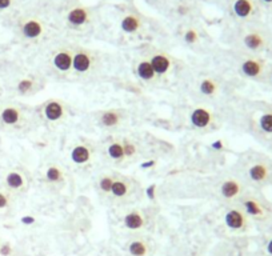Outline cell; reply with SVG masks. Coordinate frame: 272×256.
<instances>
[{"label": "cell", "instance_id": "6da1fadb", "mask_svg": "<svg viewBox=\"0 0 272 256\" xmlns=\"http://www.w3.org/2000/svg\"><path fill=\"white\" fill-rule=\"evenodd\" d=\"M238 200H240V208L244 211V214L248 218L256 219V220H264L269 216L271 210L267 206L264 200L255 195H244L243 194Z\"/></svg>", "mask_w": 272, "mask_h": 256}, {"label": "cell", "instance_id": "7a4b0ae2", "mask_svg": "<svg viewBox=\"0 0 272 256\" xmlns=\"http://www.w3.org/2000/svg\"><path fill=\"white\" fill-rule=\"evenodd\" d=\"M245 176L253 186H263L268 183L272 176V165L267 160H253L245 168Z\"/></svg>", "mask_w": 272, "mask_h": 256}, {"label": "cell", "instance_id": "3957f363", "mask_svg": "<svg viewBox=\"0 0 272 256\" xmlns=\"http://www.w3.org/2000/svg\"><path fill=\"white\" fill-rule=\"evenodd\" d=\"M24 122V112L14 103H4L0 106V126L4 128H19Z\"/></svg>", "mask_w": 272, "mask_h": 256}, {"label": "cell", "instance_id": "277c9868", "mask_svg": "<svg viewBox=\"0 0 272 256\" xmlns=\"http://www.w3.org/2000/svg\"><path fill=\"white\" fill-rule=\"evenodd\" d=\"M224 223L231 231L243 232L248 227V216L244 214V211L240 207H232L227 210L224 215Z\"/></svg>", "mask_w": 272, "mask_h": 256}, {"label": "cell", "instance_id": "5b68a950", "mask_svg": "<svg viewBox=\"0 0 272 256\" xmlns=\"http://www.w3.org/2000/svg\"><path fill=\"white\" fill-rule=\"evenodd\" d=\"M240 72L248 79H260L265 73V63L256 57L244 59L240 64Z\"/></svg>", "mask_w": 272, "mask_h": 256}, {"label": "cell", "instance_id": "8992f818", "mask_svg": "<svg viewBox=\"0 0 272 256\" xmlns=\"http://www.w3.org/2000/svg\"><path fill=\"white\" fill-rule=\"evenodd\" d=\"M244 194V186L239 179H227L220 187V195L226 200H236Z\"/></svg>", "mask_w": 272, "mask_h": 256}, {"label": "cell", "instance_id": "52a82bcc", "mask_svg": "<svg viewBox=\"0 0 272 256\" xmlns=\"http://www.w3.org/2000/svg\"><path fill=\"white\" fill-rule=\"evenodd\" d=\"M94 67V59L88 51L79 50L73 52L72 71L75 73H87Z\"/></svg>", "mask_w": 272, "mask_h": 256}, {"label": "cell", "instance_id": "ba28073f", "mask_svg": "<svg viewBox=\"0 0 272 256\" xmlns=\"http://www.w3.org/2000/svg\"><path fill=\"white\" fill-rule=\"evenodd\" d=\"M26 176L18 169H11L7 172V175L4 176V188H7L8 191L15 194V192L23 191L26 188Z\"/></svg>", "mask_w": 272, "mask_h": 256}, {"label": "cell", "instance_id": "9c48e42d", "mask_svg": "<svg viewBox=\"0 0 272 256\" xmlns=\"http://www.w3.org/2000/svg\"><path fill=\"white\" fill-rule=\"evenodd\" d=\"M43 115L48 122H59L64 118L65 104L60 100H50L43 106Z\"/></svg>", "mask_w": 272, "mask_h": 256}, {"label": "cell", "instance_id": "30bf717a", "mask_svg": "<svg viewBox=\"0 0 272 256\" xmlns=\"http://www.w3.org/2000/svg\"><path fill=\"white\" fill-rule=\"evenodd\" d=\"M72 56L73 51L60 50L54 55L52 65L60 73H68L72 71Z\"/></svg>", "mask_w": 272, "mask_h": 256}, {"label": "cell", "instance_id": "8fae6325", "mask_svg": "<svg viewBox=\"0 0 272 256\" xmlns=\"http://www.w3.org/2000/svg\"><path fill=\"white\" fill-rule=\"evenodd\" d=\"M190 122L196 128H207L214 122V115L210 110L203 107H199L194 110L190 115Z\"/></svg>", "mask_w": 272, "mask_h": 256}, {"label": "cell", "instance_id": "7c38bea8", "mask_svg": "<svg viewBox=\"0 0 272 256\" xmlns=\"http://www.w3.org/2000/svg\"><path fill=\"white\" fill-rule=\"evenodd\" d=\"M20 31H22V35H23L26 39H28V40H35V39H39L43 35V32H44V26H43L40 20L28 19L22 24Z\"/></svg>", "mask_w": 272, "mask_h": 256}, {"label": "cell", "instance_id": "4fadbf2b", "mask_svg": "<svg viewBox=\"0 0 272 256\" xmlns=\"http://www.w3.org/2000/svg\"><path fill=\"white\" fill-rule=\"evenodd\" d=\"M67 20L72 27H83L84 24L88 23L89 20V11L87 7L77 6L73 7L67 15Z\"/></svg>", "mask_w": 272, "mask_h": 256}, {"label": "cell", "instance_id": "5bb4252c", "mask_svg": "<svg viewBox=\"0 0 272 256\" xmlns=\"http://www.w3.org/2000/svg\"><path fill=\"white\" fill-rule=\"evenodd\" d=\"M152 65V68L155 69L157 76H161V75H165L171 69V65H172V61L169 59V56H167L163 52H156L151 56V59H148Z\"/></svg>", "mask_w": 272, "mask_h": 256}, {"label": "cell", "instance_id": "9a60e30c", "mask_svg": "<svg viewBox=\"0 0 272 256\" xmlns=\"http://www.w3.org/2000/svg\"><path fill=\"white\" fill-rule=\"evenodd\" d=\"M265 38L260 32H256V31H252V32H248L247 35H244L243 38V44L248 51L251 52H259L265 47Z\"/></svg>", "mask_w": 272, "mask_h": 256}, {"label": "cell", "instance_id": "2e32d148", "mask_svg": "<svg viewBox=\"0 0 272 256\" xmlns=\"http://www.w3.org/2000/svg\"><path fill=\"white\" fill-rule=\"evenodd\" d=\"M136 75H138L140 80L146 81V83L155 81L156 77H159L155 72V69L152 68L148 59H143V60L139 61L138 65H136Z\"/></svg>", "mask_w": 272, "mask_h": 256}, {"label": "cell", "instance_id": "e0dca14e", "mask_svg": "<svg viewBox=\"0 0 272 256\" xmlns=\"http://www.w3.org/2000/svg\"><path fill=\"white\" fill-rule=\"evenodd\" d=\"M255 6L252 0H235L232 4V11L239 19H247L253 14Z\"/></svg>", "mask_w": 272, "mask_h": 256}, {"label": "cell", "instance_id": "ac0fdd59", "mask_svg": "<svg viewBox=\"0 0 272 256\" xmlns=\"http://www.w3.org/2000/svg\"><path fill=\"white\" fill-rule=\"evenodd\" d=\"M89 159H91V148L88 145L79 144L73 147L72 152H71V160L75 164H85V163H88Z\"/></svg>", "mask_w": 272, "mask_h": 256}, {"label": "cell", "instance_id": "d6986e66", "mask_svg": "<svg viewBox=\"0 0 272 256\" xmlns=\"http://www.w3.org/2000/svg\"><path fill=\"white\" fill-rule=\"evenodd\" d=\"M144 218L139 211H131L130 214H127L124 216V226L127 229L131 231H139L144 227Z\"/></svg>", "mask_w": 272, "mask_h": 256}, {"label": "cell", "instance_id": "ffe728a7", "mask_svg": "<svg viewBox=\"0 0 272 256\" xmlns=\"http://www.w3.org/2000/svg\"><path fill=\"white\" fill-rule=\"evenodd\" d=\"M142 26V20L140 18L134 14H130V15H126L122 20V30L126 32V34H134L136 31H139Z\"/></svg>", "mask_w": 272, "mask_h": 256}, {"label": "cell", "instance_id": "44dd1931", "mask_svg": "<svg viewBox=\"0 0 272 256\" xmlns=\"http://www.w3.org/2000/svg\"><path fill=\"white\" fill-rule=\"evenodd\" d=\"M107 153L108 156L114 159V160H123L126 159V145L124 142H120V140H115L112 142L111 144L107 147Z\"/></svg>", "mask_w": 272, "mask_h": 256}, {"label": "cell", "instance_id": "7402d4cb", "mask_svg": "<svg viewBox=\"0 0 272 256\" xmlns=\"http://www.w3.org/2000/svg\"><path fill=\"white\" fill-rule=\"evenodd\" d=\"M257 127L263 135L272 136V110L263 112L257 119Z\"/></svg>", "mask_w": 272, "mask_h": 256}, {"label": "cell", "instance_id": "603a6c76", "mask_svg": "<svg viewBox=\"0 0 272 256\" xmlns=\"http://www.w3.org/2000/svg\"><path fill=\"white\" fill-rule=\"evenodd\" d=\"M130 192V186L127 183L124 179H115L114 184H112V190H111V195L116 199H123L126 198Z\"/></svg>", "mask_w": 272, "mask_h": 256}, {"label": "cell", "instance_id": "cb8c5ba5", "mask_svg": "<svg viewBox=\"0 0 272 256\" xmlns=\"http://www.w3.org/2000/svg\"><path fill=\"white\" fill-rule=\"evenodd\" d=\"M128 252L132 256H147L148 244L144 240H132L128 244Z\"/></svg>", "mask_w": 272, "mask_h": 256}, {"label": "cell", "instance_id": "d4e9b609", "mask_svg": "<svg viewBox=\"0 0 272 256\" xmlns=\"http://www.w3.org/2000/svg\"><path fill=\"white\" fill-rule=\"evenodd\" d=\"M12 202H14V194L8 191L7 188H0V212L10 210Z\"/></svg>", "mask_w": 272, "mask_h": 256}, {"label": "cell", "instance_id": "484cf974", "mask_svg": "<svg viewBox=\"0 0 272 256\" xmlns=\"http://www.w3.org/2000/svg\"><path fill=\"white\" fill-rule=\"evenodd\" d=\"M218 91V83L212 79H204L200 83V92L206 96H211Z\"/></svg>", "mask_w": 272, "mask_h": 256}, {"label": "cell", "instance_id": "4316f807", "mask_svg": "<svg viewBox=\"0 0 272 256\" xmlns=\"http://www.w3.org/2000/svg\"><path fill=\"white\" fill-rule=\"evenodd\" d=\"M120 122V114L118 111H107L102 116V123L106 127H115Z\"/></svg>", "mask_w": 272, "mask_h": 256}, {"label": "cell", "instance_id": "83f0119b", "mask_svg": "<svg viewBox=\"0 0 272 256\" xmlns=\"http://www.w3.org/2000/svg\"><path fill=\"white\" fill-rule=\"evenodd\" d=\"M46 178L51 183H59L63 179V171L59 167H56V165H52V167L47 169Z\"/></svg>", "mask_w": 272, "mask_h": 256}, {"label": "cell", "instance_id": "f1b7e54d", "mask_svg": "<svg viewBox=\"0 0 272 256\" xmlns=\"http://www.w3.org/2000/svg\"><path fill=\"white\" fill-rule=\"evenodd\" d=\"M115 182V178L111 175H104L99 182V187L100 190L104 192V194H111L112 190V184Z\"/></svg>", "mask_w": 272, "mask_h": 256}, {"label": "cell", "instance_id": "f546056e", "mask_svg": "<svg viewBox=\"0 0 272 256\" xmlns=\"http://www.w3.org/2000/svg\"><path fill=\"white\" fill-rule=\"evenodd\" d=\"M34 81L31 79H23V80L19 81L18 84V91L22 94V95H27L28 92H32V88H34Z\"/></svg>", "mask_w": 272, "mask_h": 256}, {"label": "cell", "instance_id": "4dcf8cb0", "mask_svg": "<svg viewBox=\"0 0 272 256\" xmlns=\"http://www.w3.org/2000/svg\"><path fill=\"white\" fill-rule=\"evenodd\" d=\"M184 40L187 43H190V44L198 42V40H199V34H198V31L194 30V28L188 30L187 32H186V35H184Z\"/></svg>", "mask_w": 272, "mask_h": 256}, {"label": "cell", "instance_id": "1f68e13d", "mask_svg": "<svg viewBox=\"0 0 272 256\" xmlns=\"http://www.w3.org/2000/svg\"><path fill=\"white\" fill-rule=\"evenodd\" d=\"M14 4V0H0V11L8 10Z\"/></svg>", "mask_w": 272, "mask_h": 256}, {"label": "cell", "instance_id": "d6a6232c", "mask_svg": "<svg viewBox=\"0 0 272 256\" xmlns=\"http://www.w3.org/2000/svg\"><path fill=\"white\" fill-rule=\"evenodd\" d=\"M147 195H148V198H150L151 200L155 199V186L148 187V190H147Z\"/></svg>", "mask_w": 272, "mask_h": 256}, {"label": "cell", "instance_id": "836d02e7", "mask_svg": "<svg viewBox=\"0 0 272 256\" xmlns=\"http://www.w3.org/2000/svg\"><path fill=\"white\" fill-rule=\"evenodd\" d=\"M267 252L272 256V239L267 243Z\"/></svg>", "mask_w": 272, "mask_h": 256}, {"label": "cell", "instance_id": "e575fe53", "mask_svg": "<svg viewBox=\"0 0 272 256\" xmlns=\"http://www.w3.org/2000/svg\"><path fill=\"white\" fill-rule=\"evenodd\" d=\"M261 2H263V3H265V4H271L272 3V0H261Z\"/></svg>", "mask_w": 272, "mask_h": 256}, {"label": "cell", "instance_id": "d590c367", "mask_svg": "<svg viewBox=\"0 0 272 256\" xmlns=\"http://www.w3.org/2000/svg\"><path fill=\"white\" fill-rule=\"evenodd\" d=\"M2 248H3V243H2V240H0V252H2Z\"/></svg>", "mask_w": 272, "mask_h": 256}, {"label": "cell", "instance_id": "8d00e7d4", "mask_svg": "<svg viewBox=\"0 0 272 256\" xmlns=\"http://www.w3.org/2000/svg\"><path fill=\"white\" fill-rule=\"evenodd\" d=\"M269 77H271V81H272V71H271V75H269Z\"/></svg>", "mask_w": 272, "mask_h": 256}, {"label": "cell", "instance_id": "74e56055", "mask_svg": "<svg viewBox=\"0 0 272 256\" xmlns=\"http://www.w3.org/2000/svg\"><path fill=\"white\" fill-rule=\"evenodd\" d=\"M0 91H2V88H0Z\"/></svg>", "mask_w": 272, "mask_h": 256}]
</instances>
